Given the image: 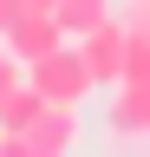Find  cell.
<instances>
[{"instance_id": "cell-2", "label": "cell", "mask_w": 150, "mask_h": 157, "mask_svg": "<svg viewBox=\"0 0 150 157\" xmlns=\"http://www.w3.org/2000/svg\"><path fill=\"white\" fill-rule=\"evenodd\" d=\"M79 52H85V66L98 85H124V52H130V26L124 20H104V26H91L79 39Z\"/></svg>"}, {"instance_id": "cell-7", "label": "cell", "mask_w": 150, "mask_h": 157, "mask_svg": "<svg viewBox=\"0 0 150 157\" xmlns=\"http://www.w3.org/2000/svg\"><path fill=\"white\" fill-rule=\"evenodd\" d=\"M124 85H150V33H130V52H124Z\"/></svg>"}, {"instance_id": "cell-8", "label": "cell", "mask_w": 150, "mask_h": 157, "mask_svg": "<svg viewBox=\"0 0 150 157\" xmlns=\"http://www.w3.org/2000/svg\"><path fill=\"white\" fill-rule=\"evenodd\" d=\"M20 85H26V59L20 52H0V105H7Z\"/></svg>"}, {"instance_id": "cell-9", "label": "cell", "mask_w": 150, "mask_h": 157, "mask_svg": "<svg viewBox=\"0 0 150 157\" xmlns=\"http://www.w3.org/2000/svg\"><path fill=\"white\" fill-rule=\"evenodd\" d=\"M20 13H26V0H0V39L13 33V20H20Z\"/></svg>"}, {"instance_id": "cell-6", "label": "cell", "mask_w": 150, "mask_h": 157, "mask_svg": "<svg viewBox=\"0 0 150 157\" xmlns=\"http://www.w3.org/2000/svg\"><path fill=\"white\" fill-rule=\"evenodd\" d=\"M111 20V0H59V26L65 39H85L91 26H104Z\"/></svg>"}, {"instance_id": "cell-4", "label": "cell", "mask_w": 150, "mask_h": 157, "mask_svg": "<svg viewBox=\"0 0 150 157\" xmlns=\"http://www.w3.org/2000/svg\"><path fill=\"white\" fill-rule=\"evenodd\" d=\"M52 46H65V26H59V13H46V7H26L20 20H13V33H7V52H20L26 66L46 59Z\"/></svg>"}, {"instance_id": "cell-1", "label": "cell", "mask_w": 150, "mask_h": 157, "mask_svg": "<svg viewBox=\"0 0 150 157\" xmlns=\"http://www.w3.org/2000/svg\"><path fill=\"white\" fill-rule=\"evenodd\" d=\"M26 78L52 98V105H85V92L98 85V78H91V66H85V52H79V39H65V46H52L46 59H33Z\"/></svg>"}, {"instance_id": "cell-5", "label": "cell", "mask_w": 150, "mask_h": 157, "mask_svg": "<svg viewBox=\"0 0 150 157\" xmlns=\"http://www.w3.org/2000/svg\"><path fill=\"white\" fill-rule=\"evenodd\" d=\"M46 105H52V98H46V92H39V85H33V78H26V85H20V92H13V98H7V105H0V131H26V124H33V118H39Z\"/></svg>"}, {"instance_id": "cell-3", "label": "cell", "mask_w": 150, "mask_h": 157, "mask_svg": "<svg viewBox=\"0 0 150 157\" xmlns=\"http://www.w3.org/2000/svg\"><path fill=\"white\" fill-rule=\"evenodd\" d=\"M79 105H46L39 118L26 124V157H65V151H79Z\"/></svg>"}, {"instance_id": "cell-10", "label": "cell", "mask_w": 150, "mask_h": 157, "mask_svg": "<svg viewBox=\"0 0 150 157\" xmlns=\"http://www.w3.org/2000/svg\"><path fill=\"white\" fill-rule=\"evenodd\" d=\"M26 7H46V13H59V0H26Z\"/></svg>"}]
</instances>
